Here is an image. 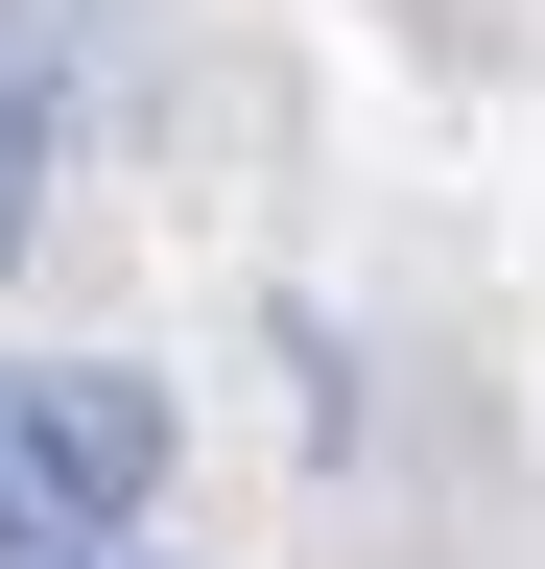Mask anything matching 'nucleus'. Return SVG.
<instances>
[{"label": "nucleus", "mask_w": 545, "mask_h": 569, "mask_svg": "<svg viewBox=\"0 0 545 569\" xmlns=\"http://www.w3.org/2000/svg\"><path fill=\"white\" fill-rule=\"evenodd\" d=\"M143 475H166V380L143 356H24V380H0V569L119 546Z\"/></svg>", "instance_id": "obj_1"}, {"label": "nucleus", "mask_w": 545, "mask_h": 569, "mask_svg": "<svg viewBox=\"0 0 545 569\" xmlns=\"http://www.w3.org/2000/svg\"><path fill=\"white\" fill-rule=\"evenodd\" d=\"M48 142H72V48H48V0H0V261L48 213Z\"/></svg>", "instance_id": "obj_2"}, {"label": "nucleus", "mask_w": 545, "mask_h": 569, "mask_svg": "<svg viewBox=\"0 0 545 569\" xmlns=\"http://www.w3.org/2000/svg\"><path fill=\"white\" fill-rule=\"evenodd\" d=\"M72 569H143V546H72Z\"/></svg>", "instance_id": "obj_3"}]
</instances>
